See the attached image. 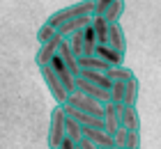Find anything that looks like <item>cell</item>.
Wrapping results in <instances>:
<instances>
[{
	"instance_id": "30bf717a",
	"label": "cell",
	"mask_w": 161,
	"mask_h": 149,
	"mask_svg": "<svg viewBox=\"0 0 161 149\" xmlns=\"http://www.w3.org/2000/svg\"><path fill=\"white\" fill-rule=\"evenodd\" d=\"M94 55H99L101 60H106L111 67L115 64H124V53L118 48H113L111 44H97V51H94Z\"/></svg>"
},
{
	"instance_id": "603a6c76",
	"label": "cell",
	"mask_w": 161,
	"mask_h": 149,
	"mask_svg": "<svg viewBox=\"0 0 161 149\" xmlns=\"http://www.w3.org/2000/svg\"><path fill=\"white\" fill-rule=\"evenodd\" d=\"M78 149H99V145H94L90 138H83V140L78 142Z\"/></svg>"
},
{
	"instance_id": "9a60e30c",
	"label": "cell",
	"mask_w": 161,
	"mask_h": 149,
	"mask_svg": "<svg viewBox=\"0 0 161 149\" xmlns=\"http://www.w3.org/2000/svg\"><path fill=\"white\" fill-rule=\"evenodd\" d=\"M138 89H141V85H138V78H129L127 80V89H124V103L127 106H136L138 101Z\"/></svg>"
},
{
	"instance_id": "277c9868",
	"label": "cell",
	"mask_w": 161,
	"mask_h": 149,
	"mask_svg": "<svg viewBox=\"0 0 161 149\" xmlns=\"http://www.w3.org/2000/svg\"><path fill=\"white\" fill-rule=\"evenodd\" d=\"M64 106H71V108L80 110V113H90V115L104 117V108H106V103H101V101H97V99H92V96H87V94H83V92H71Z\"/></svg>"
},
{
	"instance_id": "4fadbf2b",
	"label": "cell",
	"mask_w": 161,
	"mask_h": 149,
	"mask_svg": "<svg viewBox=\"0 0 161 149\" xmlns=\"http://www.w3.org/2000/svg\"><path fill=\"white\" fill-rule=\"evenodd\" d=\"M104 124H106L108 133H115V129L122 126L120 124V103H113V101L106 103V108H104Z\"/></svg>"
},
{
	"instance_id": "e0dca14e",
	"label": "cell",
	"mask_w": 161,
	"mask_h": 149,
	"mask_svg": "<svg viewBox=\"0 0 161 149\" xmlns=\"http://www.w3.org/2000/svg\"><path fill=\"white\" fill-rule=\"evenodd\" d=\"M122 14H124V0H115V3H113V5L106 9V14H104V16H106V21H108V23H113V21H120V16H122Z\"/></svg>"
},
{
	"instance_id": "ac0fdd59",
	"label": "cell",
	"mask_w": 161,
	"mask_h": 149,
	"mask_svg": "<svg viewBox=\"0 0 161 149\" xmlns=\"http://www.w3.org/2000/svg\"><path fill=\"white\" fill-rule=\"evenodd\" d=\"M124 89H127V80H115L111 85V101L113 103H124Z\"/></svg>"
},
{
	"instance_id": "3957f363",
	"label": "cell",
	"mask_w": 161,
	"mask_h": 149,
	"mask_svg": "<svg viewBox=\"0 0 161 149\" xmlns=\"http://www.w3.org/2000/svg\"><path fill=\"white\" fill-rule=\"evenodd\" d=\"M39 73H42V78H44V85L48 87L51 96H53V101L58 103V106H64L71 92H69L67 87H64V83H62V80L55 76V71L51 69V64H44V67H39Z\"/></svg>"
},
{
	"instance_id": "ba28073f",
	"label": "cell",
	"mask_w": 161,
	"mask_h": 149,
	"mask_svg": "<svg viewBox=\"0 0 161 149\" xmlns=\"http://www.w3.org/2000/svg\"><path fill=\"white\" fill-rule=\"evenodd\" d=\"M92 16H94V14H85V16H76V19L64 21V23H60V25H58V35L67 39V37H71V35L76 32V30L85 28L87 23H92Z\"/></svg>"
},
{
	"instance_id": "9c48e42d",
	"label": "cell",
	"mask_w": 161,
	"mask_h": 149,
	"mask_svg": "<svg viewBox=\"0 0 161 149\" xmlns=\"http://www.w3.org/2000/svg\"><path fill=\"white\" fill-rule=\"evenodd\" d=\"M120 124H122V126H127V129H136V131H141V115H138L136 106L120 103Z\"/></svg>"
},
{
	"instance_id": "52a82bcc",
	"label": "cell",
	"mask_w": 161,
	"mask_h": 149,
	"mask_svg": "<svg viewBox=\"0 0 161 149\" xmlns=\"http://www.w3.org/2000/svg\"><path fill=\"white\" fill-rule=\"evenodd\" d=\"M48 64H51V69L55 71V76H58V78H60L62 83H64V87H67L69 92H76V76L69 71V67L64 64V60L60 57V53H58L53 60H51Z\"/></svg>"
},
{
	"instance_id": "ffe728a7",
	"label": "cell",
	"mask_w": 161,
	"mask_h": 149,
	"mask_svg": "<svg viewBox=\"0 0 161 149\" xmlns=\"http://www.w3.org/2000/svg\"><path fill=\"white\" fill-rule=\"evenodd\" d=\"M129 149H141V131L136 129H129V136H127V145Z\"/></svg>"
},
{
	"instance_id": "7a4b0ae2",
	"label": "cell",
	"mask_w": 161,
	"mask_h": 149,
	"mask_svg": "<svg viewBox=\"0 0 161 149\" xmlns=\"http://www.w3.org/2000/svg\"><path fill=\"white\" fill-rule=\"evenodd\" d=\"M85 14H94V0H80V3H74V5H69V7H62V9L53 12L46 21H48L51 25L58 28L60 23H64V21L76 19V16H85Z\"/></svg>"
},
{
	"instance_id": "cb8c5ba5",
	"label": "cell",
	"mask_w": 161,
	"mask_h": 149,
	"mask_svg": "<svg viewBox=\"0 0 161 149\" xmlns=\"http://www.w3.org/2000/svg\"><path fill=\"white\" fill-rule=\"evenodd\" d=\"M76 145H78V142H74V140H71V138L67 136V138L62 140V145H60V149H76Z\"/></svg>"
},
{
	"instance_id": "44dd1931",
	"label": "cell",
	"mask_w": 161,
	"mask_h": 149,
	"mask_svg": "<svg viewBox=\"0 0 161 149\" xmlns=\"http://www.w3.org/2000/svg\"><path fill=\"white\" fill-rule=\"evenodd\" d=\"M127 136H129V129L127 126H118L115 129V133H113V140H115V145H127Z\"/></svg>"
},
{
	"instance_id": "7402d4cb",
	"label": "cell",
	"mask_w": 161,
	"mask_h": 149,
	"mask_svg": "<svg viewBox=\"0 0 161 149\" xmlns=\"http://www.w3.org/2000/svg\"><path fill=\"white\" fill-rule=\"evenodd\" d=\"M113 3H115V0H94V14H101V16H104L106 9H108Z\"/></svg>"
},
{
	"instance_id": "5b68a950",
	"label": "cell",
	"mask_w": 161,
	"mask_h": 149,
	"mask_svg": "<svg viewBox=\"0 0 161 149\" xmlns=\"http://www.w3.org/2000/svg\"><path fill=\"white\" fill-rule=\"evenodd\" d=\"M76 92H83V94L92 96V99H97L101 103L111 101V89H106V87H101L97 83H92V80H87L83 76H76Z\"/></svg>"
},
{
	"instance_id": "d6986e66",
	"label": "cell",
	"mask_w": 161,
	"mask_h": 149,
	"mask_svg": "<svg viewBox=\"0 0 161 149\" xmlns=\"http://www.w3.org/2000/svg\"><path fill=\"white\" fill-rule=\"evenodd\" d=\"M55 35H58V28H55V25H51L48 21H46V23L39 25V30H37V41H39V44H44V41L53 39Z\"/></svg>"
},
{
	"instance_id": "d4e9b609",
	"label": "cell",
	"mask_w": 161,
	"mask_h": 149,
	"mask_svg": "<svg viewBox=\"0 0 161 149\" xmlns=\"http://www.w3.org/2000/svg\"><path fill=\"white\" fill-rule=\"evenodd\" d=\"M76 149H78V145H76Z\"/></svg>"
},
{
	"instance_id": "7c38bea8",
	"label": "cell",
	"mask_w": 161,
	"mask_h": 149,
	"mask_svg": "<svg viewBox=\"0 0 161 149\" xmlns=\"http://www.w3.org/2000/svg\"><path fill=\"white\" fill-rule=\"evenodd\" d=\"M60 57L64 60V64L69 67V71L74 73V76H78V73H80V62H78V55L71 51L69 39H62V44H60Z\"/></svg>"
},
{
	"instance_id": "8992f818",
	"label": "cell",
	"mask_w": 161,
	"mask_h": 149,
	"mask_svg": "<svg viewBox=\"0 0 161 149\" xmlns=\"http://www.w3.org/2000/svg\"><path fill=\"white\" fill-rule=\"evenodd\" d=\"M62 39H64V37L55 35L53 39H48V41L39 44V51H37V55H35V64H37V67L48 64L51 60H53L58 53H60V44H62Z\"/></svg>"
},
{
	"instance_id": "5bb4252c",
	"label": "cell",
	"mask_w": 161,
	"mask_h": 149,
	"mask_svg": "<svg viewBox=\"0 0 161 149\" xmlns=\"http://www.w3.org/2000/svg\"><path fill=\"white\" fill-rule=\"evenodd\" d=\"M106 76L113 80H129V78H134L136 73L131 71V69H127L124 64H115V67H108V71H106Z\"/></svg>"
},
{
	"instance_id": "8fae6325",
	"label": "cell",
	"mask_w": 161,
	"mask_h": 149,
	"mask_svg": "<svg viewBox=\"0 0 161 149\" xmlns=\"http://www.w3.org/2000/svg\"><path fill=\"white\" fill-rule=\"evenodd\" d=\"M108 44H111L113 48L122 51V53H127V37H124V30L120 25V21H113V23L108 25Z\"/></svg>"
},
{
	"instance_id": "2e32d148",
	"label": "cell",
	"mask_w": 161,
	"mask_h": 149,
	"mask_svg": "<svg viewBox=\"0 0 161 149\" xmlns=\"http://www.w3.org/2000/svg\"><path fill=\"white\" fill-rule=\"evenodd\" d=\"M64 126H67V136L74 140V142H80V140H83V124H78L74 117L67 115V122H64Z\"/></svg>"
},
{
	"instance_id": "6da1fadb",
	"label": "cell",
	"mask_w": 161,
	"mask_h": 149,
	"mask_svg": "<svg viewBox=\"0 0 161 149\" xmlns=\"http://www.w3.org/2000/svg\"><path fill=\"white\" fill-rule=\"evenodd\" d=\"M67 110L64 106H58L51 110V122H48V149H60L62 140L67 138Z\"/></svg>"
}]
</instances>
